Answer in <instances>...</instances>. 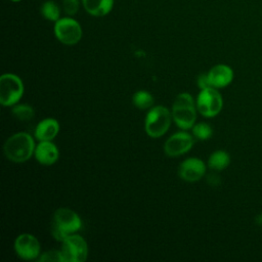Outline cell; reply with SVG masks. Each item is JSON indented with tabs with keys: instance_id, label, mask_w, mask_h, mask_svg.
Listing matches in <instances>:
<instances>
[{
	"instance_id": "7c38bea8",
	"label": "cell",
	"mask_w": 262,
	"mask_h": 262,
	"mask_svg": "<svg viewBox=\"0 0 262 262\" xmlns=\"http://www.w3.org/2000/svg\"><path fill=\"white\" fill-rule=\"evenodd\" d=\"M210 84L214 88H223L233 80V71L226 64H216L208 72Z\"/></svg>"
},
{
	"instance_id": "8992f818",
	"label": "cell",
	"mask_w": 262,
	"mask_h": 262,
	"mask_svg": "<svg viewBox=\"0 0 262 262\" xmlns=\"http://www.w3.org/2000/svg\"><path fill=\"white\" fill-rule=\"evenodd\" d=\"M222 105V96L214 87L202 89L198 95L196 108L204 117L212 118L217 116L221 112Z\"/></svg>"
},
{
	"instance_id": "52a82bcc",
	"label": "cell",
	"mask_w": 262,
	"mask_h": 262,
	"mask_svg": "<svg viewBox=\"0 0 262 262\" xmlns=\"http://www.w3.org/2000/svg\"><path fill=\"white\" fill-rule=\"evenodd\" d=\"M53 31L56 39L66 45L77 44L82 38V28L72 17H61L56 20Z\"/></svg>"
},
{
	"instance_id": "4fadbf2b",
	"label": "cell",
	"mask_w": 262,
	"mask_h": 262,
	"mask_svg": "<svg viewBox=\"0 0 262 262\" xmlns=\"http://www.w3.org/2000/svg\"><path fill=\"white\" fill-rule=\"evenodd\" d=\"M35 157L42 165H52L58 159V149L50 140L41 141L35 148Z\"/></svg>"
},
{
	"instance_id": "5b68a950",
	"label": "cell",
	"mask_w": 262,
	"mask_h": 262,
	"mask_svg": "<svg viewBox=\"0 0 262 262\" xmlns=\"http://www.w3.org/2000/svg\"><path fill=\"white\" fill-rule=\"evenodd\" d=\"M24 93L21 80L13 74H3L0 78V102L4 106L16 104Z\"/></svg>"
},
{
	"instance_id": "5bb4252c",
	"label": "cell",
	"mask_w": 262,
	"mask_h": 262,
	"mask_svg": "<svg viewBox=\"0 0 262 262\" xmlns=\"http://www.w3.org/2000/svg\"><path fill=\"white\" fill-rule=\"evenodd\" d=\"M59 131L58 122L54 119H45L38 123L35 129V137L40 140H51Z\"/></svg>"
},
{
	"instance_id": "2e32d148",
	"label": "cell",
	"mask_w": 262,
	"mask_h": 262,
	"mask_svg": "<svg viewBox=\"0 0 262 262\" xmlns=\"http://www.w3.org/2000/svg\"><path fill=\"white\" fill-rule=\"evenodd\" d=\"M230 164V156L225 150L214 151L208 160V166L215 171H221L228 167Z\"/></svg>"
},
{
	"instance_id": "7402d4cb",
	"label": "cell",
	"mask_w": 262,
	"mask_h": 262,
	"mask_svg": "<svg viewBox=\"0 0 262 262\" xmlns=\"http://www.w3.org/2000/svg\"><path fill=\"white\" fill-rule=\"evenodd\" d=\"M63 10L68 15H74L78 12L80 2L79 0H62Z\"/></svg>"
},
{
	"instance_id": "cb8c5ba5",
	"label": "cell",
	"mask_w": 262,
	"mask_h": 262,
	"mask_svg": "<svg viewBox=\"0 0 262 262\" xmlns=\"http://www.w3.org/2000/svg\"><path fill=\"white\" fill-rule=\"evenodd\" d=\"M255 221H256V224L262 228V213H260L256 216Z\"/></svg>"
},
{
	"instance_id": "30bf717a",
	"label": "cell",
	"mask_w": 262,
	"mask_h": 262,
	"mask_svg": "<svg viewBox=\"0 0 262 262\" xmlns=\"http://www.w3.org/2000/svg\"><path fill=\"white\" fill-rule=\"evenodd\" d=\"M193 145V138L187 132H177L170 136L164 145V150L169 157H177L185 154Z\"/></svg>"
},
{
	"instance_id": "ba28073f",
	"label": "cell",
	"mask_w": 262,
	"mask_h": 262,
	"mask_svg": "<svg viewBox=\"0 0 262 262\" xmlns=\"http://www.w3.org/2000/svg\"><path fill=\"white\" fill-rule=\"evenodd\" d=\"M61 243L60 252L63 262H84L87 259L88 247L82 236L74 233Z\"/></svg>"
},
{
	"instance_id": "3957f363",
	"label": "cell",
	"mask_w": 262,
	"mask_h": 262,
	"mask_svg": "<svg viewBox=\"0 0 262 262\" xmlns=\"http://www.w3.org/2000/svg\"><path fill=\"white\" fill-rule=\"evenodd\" d=\"M172 118L175 124L183 130L193 127L196 113L193 98L190 94L180 93L177 95L172 106Z\"/></svg>"
},
{
	"instance_id": "d4e9b609",
	"label": "cell",
	"mask_w": 262,
	"mask_h": 262,
	"mask_svg": "<svg viewBox=\"0 0 262 262\" xmlns=\"http://www.w3.org/2000/svg\"><path fill=\"white\" fill-rule=\"evenodd\" d=\"M12 2H19V1H21V0H11Z\"/></svg>"
},
{
	"instance_id": "603a6c76",
	"label": "cell",
	"mask_w": 262,
	"mask_h": 262,
	"mask_svg": "<svg viewBox=\"0 0 262 262\" xmlns=\"http://www.w3.org/2000/svg\"><path fill=\"white\" fill-rule=\"evenodd\" d=\"M198 85L201 89H205V88H208V87H212L211 84H210V81H209V78H208V73L207 74H201L199 77H198Z\"/></svg>"
},
{
	"instance_id": "8fae6325",
	"label": "cell",
	"mask_w": 262,
	"mask_h": 262,
	"mask_svg": "<svg viewBox=\"0 0 262 262\" xmlns=\"http://www.w3.org/2000/svg\"><path fill=\"white\" fill-rule=\"evenodd\" d=\"M205 163L196 158H189L184 160L178 168L179 176L187 182H194L200 180L205 175Z\"/></svg>"
},
{
	"instance_id": "d6986e66",
	"label": "cell",
	"mask_w": 262,
	"mask_h": 262,
	"mask_svg": "<svg viewBox=\"0 0 262 262\" xmlns=\"http://www.w3.org/2000/svg\"><path fill=\"white\" fill-rule=\"evenodd\" d=\"M12 115L19 121H30L34 117V110L29 104H14Z\"/></svg>"
},
{
	"instance_id": "ac0fdd59",
	"label": "cell",
	"mask_w": 262,
	"mask_h": 262,
	"mask_svg": "<svg viewBox=\"0 0 262 262\" xmlns=\"http://www.w3.org/2000/svg\"><path fill=\"white\" fill-rule=\"evenodd\" d=\"M133 103L136 107L140 110L149 108L154 103V98L151 94L145 90H139L133 95Z\"/></svg>"
},
{
	"instance_id": "7a4b0ae2",
	"label": "cell",
	"mask_w": 262,
	"mask_h": 262,
	"mask_svg": "<svg viewBox=\"0 0 262 262\" xmlns=\"http://www.w3.org/2000/svg\"><path fill=\"white\" fill-rule=\"evenodd\" d=\"M33 137L26 132H19L10 136L4 144V154L7 159L15 163L28 161L35 152Z\"/></svg>"
},
{
	"instance_id": "ffe728a7",
	"label": "cell",
	"mask_w": 262,
	"mask_h": 262,
	"mask_svg": "<svg viewBox=\"0 0 262 262\" xmlns=\"http://www.w3.org/2000/svg\"><path fill=\"white\" fill-rule=\"evenodd\" d=\"M192 134L195 138H198L200 140H207L212 136L213 130L209 124L199 123L196 125H193Z\"/></svg>"
},
{
	"instance_id": "e0dca14e",
	"label": "cell",
	"mask_w": 262,
	"mask_h": 262,
	"mask_svg": "<svg viewBox=\"0 0 262 262\" xmlns=\"http://www.w3.org/2000/svg\"><path fill=\"white\" fill-rule=\"evenodd\" d=\"M41 14L47 20L56 21L60 18V8L53 0L45 1L41 6Z\"/></svg>"
},
{
	"instance_id": "44dd1931",
	"label": "cell",
	"mask_w": 262,
	"mask_h": 262,
	"mask_svg": "<svg viewBox=\"0 0 262 262\" xmlns=\"http://www.w3.org/2000/svg\"><path fill=\"white\" fill-rule=\"evenodd\" d=\"M39 262H44V261H49V262H63L62 254L60 251L56 250H51L43 253L40 258L38 259Z\"/></svg>"
},
{
	"instance_id": "9a60e30c",
	"label": "cell",
	"mask_w": 262,
	"mask_h": 262,
	"mask_svg": "<svg viewBox=\"0 0 262 262\" xmlns=\"http://www.w3.org/2000/svg\"><path fill=\"white\" fill-rule=\"evenodd\" d=\"M84 9L93 16H104L111 12L114 0H82Z\"/></svg>"
},
{
	"instance_id": "9c48e42d",
	"label": "cell",
	"mask_w": 262,
	"mask_h": 262,
	"mask_svg": "<svg viewBox=\"0 0 262 262\" xmlns=\"http://www.w3.org/2000/svg\"><path fill=\"white\" fill-rule=\"evenodd\" d=\"M14 251L24 260H33L40 255V243L30 233L19 234L14 241Z\"/></svg>"
},
{
	"instance_id": "6da1fadb",
	"label": "cell",
	"mask_w": 262,
	"mask_h": 262,
	"mask_svg": "<svg viewBox=\"0 0 262 262\" xmlns=\"http://www.w3.org/2000/svg\"><path fill=\"white\" fill-rule=\"evenodd\" d=\"M82 226L79 215L71 209L60 208L54 212L51 222V233L58 242H63L69 235L77 232Z\"/></svg>"
},
{
	"instance_id": "277c9868",
	"label": "cell",
	"mask_w": 262,
	"mask_h": 262,
	"mask_svg": "<svg viewBox=\"0 0 262 262\" xmlns=\"http://www.w3.org/2000/svg\"><path fill=\"white\" fill-rule=\"evenodd\" d=\"M171 124V114L169 110L162 105L151 107L144 122L145 132L150 137H160L164 135L169 129Z\"/></svg>"
}]
</instances>
